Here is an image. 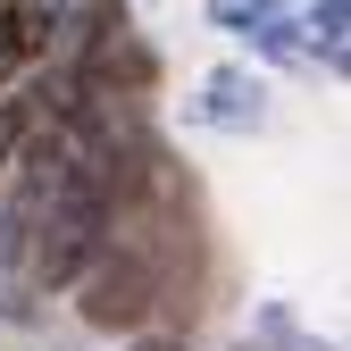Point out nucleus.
<instances>
[{
	"mask_svg": "<svg viewBox=\"0 0 351 351\" xmlns=\"http://www.w3.org/2000/svg\"><path fill=\"white\" fill-rule=\"evenodd\" d=\"M67 293H75V318L93 326V335H143V326H159V310H167V301H159V276L143 268L134 251H117V243H101L93 268H84Z\"/></svg>",
	"mask_w": 351,
	"mask_h": 351,
	"instance_id": "1",
	"label": "nucleus"
},
{
	"mask_svg": "<svg viewBox=\"0 0 351 351\" xmlns=\"http://www.w3.org/2000/svg\"><path fill=\"white\" fill-rule=\"evenodd\" d=\"M209 25H217V34H234V42H251V51H259V59H276V67H301V59H310L301 17L285 9V0H209Z\"/></svg>",
	"mask_w": 351,
	"mask_h": 351,
	"instance_id": "2",
	"label": "nucleus"
},
{
	"mask_svg": "<svg viewBox=\"0 0 351 351\" xmlns=\"http://www.w3.org/2000/svg\"><path fill=\"white\" fill-rule=\"evenodd\" d=\"M193 125H209V134H259L268 125V84L251 67H209L201 93H193Z\"/></svg>",
	"mask_w": 351,
	"mask_h": 351,
	"instance_id": "3",
	"label": "nucleus"
},
{
	"mask_svg": "<svg viewBox=\"0 0 351 351\" xmlns=\"http://www.w3.org/2000/svg\"><path fill=\"white\" fill-rule=\"evenodd\" d=\"M301 42H310V59L326 75H343V51H351V0H318L310 17H301Z\"/></svg>",
	"mask_w": 351,
	"mask_h": 351,
	"instance_id": "4",
	"label": "nucleus"
},
{
	"mask_svg": "<svg viewBox=\"0 0 351 351\" xmlns=\"http://www.w3.org/2000/svg\"><path fill=\"white\" fill-rule=\"evenodd\" d=\"M125 343H134V351H184V335H176V326H143V335H125Z\"/></svg>",
	"mask_w": 351,
	"mask_h": 351,
	"instance_id": "5",
	"label": "nucleus"
},
{
	"mask_svg": "<svg viewBox=\"0 0 351 351\" xmlns=\"http://www.w3.org/2000/svg\"><path fill=\"white\" fill-rule=\"evenodd\" d=\"M9 159H17V125H9V109H0V176H9Z\"/></svg>",
	"mask_w": 351,
	"mask_h": 351,
	"instance_id": "6",
	"label": "nucleus"
},
{
	"mask_svg": "<svg viewBox=\"0 0 351 351\" xmlns=\"http://www.w3.org/2000/svg\"><path fill=\"white\" fill-rule=\"evenodd\" d=\"M17 75H25V67H17V51H9V34H0V93H9Z\"/></svg>",
	"mask_w": 351,
	"mask_h": 351,
	"instance_id": "7",
	"label": "nucleus"
},
{
	"mask_svg": "<svg viewBox=\"0 0 351 351\" xmlns=\"http://www.w3.org/2000/svg\"><path fill=\"white\" fill-rule=\"evenodd\" d=\"M34 9H67V0H34Z\"/></svg>",
	"mask_w": 351,
	"mask_h": 351,
	"instance_id": "8",
	"label": "nucleus"
}]
</instances>
